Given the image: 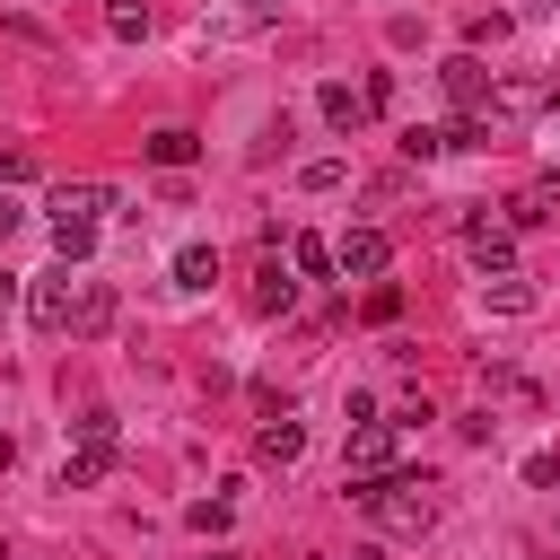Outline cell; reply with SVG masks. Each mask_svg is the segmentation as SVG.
Here are the masks:
<instances>
[{
	"instance_id": "obj_1",
	"label": "cell",
	"mask_w": 560,
	"mask_h": 560,
	"mask_svg": "<svg viewBox=\"0 0 560 560\" xmlns=\"http://www.w3.org/2000/svg\"><path fill=\"white\" fill-rule=\"evenodd\" d=\"M350 499H359V508H368L385 534H411V542L438 525V499H429V481H420V472H402V464H394L385 481H350Z\"/></svg>"
},
{
	"instance_id": "obj_2",
	"label": "cell",
	"mask_w": 560,
	"mask_h": 560,
	"mask_svg": "<svg viewBox=\"0 0 560 560\" xmlns=\"http://www.w3.org/2000/svg\"><path fill=\"white\" fill-rule=\"evenodd\" d=\"M26 315H35V332H70V315H79V280H70V262L35 271V289H26Z\"/></svg>"
},
{
	"instance_id": "obj_3",
	"label": "cell",
	"mask_w": 560,
	"mask_h": 560,
	"mask_svg": "<svg viewBox=\"0 0 560 560\" xmlns=\"http://www.w3.org/2000/svg\"><path fill=\"white\" fill-rule=\"evenodd\" d=\"M341 472L385 481V472H394V420H359V429H350V446H341Z\"/></svg>"
},
{
	"instance_id": "obj_4",
	"label": "cell",
	"mask_w": 560,
	"mask_h": 560,
	"mask_svg": "<svg viewBox=\"0 0 560 560\" xmlns=\"http://www.w3.org/2000/svg\"><path fill=\"white\" fill-rule=\"evenodd\" d=\"M332 262H341V280H376V271L394 262V236H385V228H341Z\"/></svg>"
},
{
	"instance_id": "obj_5",
	"label": "cell",
	"mask_w": 560,
	"mask_h": 560,
	"mask_svg": "<svg viewBox=\"0 0 560 560\" xmlns=\"http://www.w3.org/2000/svg\"><path fill=\"white\" fill-rule=\"evenodd\" d=\"M438 88H446V105H490V70H481V52H446L438 61Z\"/></svg>"
},
{
	"instance_id": "obj_6",
	"label": "cell",
	"mask_w": 560,
	"mask_h": 560,
	"mask_svg": "<svg viewBox=\"0 0 560 560\" xmlns=\"http://www.w3.org/2000/svg\"><path fill=\"white\" fill-rule=\"evenodd\" d=\"M315 105H324V122H332V131H359V122H368V96H359L350 79H324V88H315Z\"/></svg>"
},
{
	"instance_id": "obj_7",
	"label": "cell",
	"mask_w": 560,
	"mask_h": 560,
	"mask_svg": "<svg viewBox=\"0 0 560 560\" xmlns=\"http://www.w3.org/2000/svg\"><path fill=\"white\" fill-rule=\"evenodd\" d=\"M105 324H114V280H79V315H70V332L96 341Z\"/></svg>"
},
{
	"instance_id": "obj_8",
	"label": "cell",
	"mask_w": 560,
	"mask_h": 560,
	"mask_svg": "<svg viewBox=\"0 0 560 560\" xmlns=\"http://www.w3.org/2000/svg\"><path fill=\"white\" fill-rule=\"evenodd\" d=\"M105 201H114L105 184H61V192L44 201V219H88V228H96V210H105Z\"/></svg>"
},
{
	"instance_id": "obj_9",
	"label": "cell",
	"mask_w": 560,
	"mask_h": 560,
	"mask_svg": "<svg viewBox=\"0 0 560 560\" xmlns=\"http://www.w3.org/2000/svg\"><path fill=\"white\" fill-rule=\"evenodd\" d=\"M140 149H149V166H192V158H201V140H192L184 122H166V131H149Z\"/></svg>"
},
{
	"instance_id": "obj_10",
	"label": "cell",
	"mask_w": 560,
	"mask_h": 560,
	"mask_svg": "<svg viewBox=\"0 0 560 560\" xmlns=\"http://www.w3.org/2000/svg\"><path fill=\"white\" fill-rule=\"evenodd\" d=\"M298 455H306V429H298L289 411H271V420H262V464H298Z\"/></svg>"
},
{
	"instance_id": "obj_11",
	"label": "cell",
	"mask_w": 560,
	"mask_h": 560,
	"mask_svg": "<svg viewBox=\"0 0 560 560\" xmlns=\"http://www.w3.org/2000/svg\"><path fill=\"white\" fill-rule=\"evenodd\" d=\"M114 472V446H79V455H61V490H88V481H105Z\"/></svg>"
},
{
	"instance_id": "obj_12",
	"label": "cell",
	"mask_w": 560,
	"mask_h": 560,
	"mask_svg": "<svg viewBox=\"0 0 560 560\" xmlns=\"http://www.w3.org/2000/svg\"><path fill=\"white\" fill-rule=\"evenodd\" d=\"M472 262L481 271H516V236L508 228H472Z\"/></svg>"
},
{
	"instance_id": "obj_13",
	"label": "cell",
	"mask_w": 560,
	"mask_h": 560,
	"mask_svg": "<svg viewBox=\"0 0 560 560\" xmlns=\"http://www.w3.org/2000/svg\"><path fill=\"white\" fill-rule=\"evenodd\" d=\"M52 254H61V262H88V254H96V228H88V219H52Z\"/></svg>"
},
{
	"instance_id": "obj_14",
	"label": "cell",
	"mask_w": 560,
	"mask_h": 560,
	"mask_svg": "<svg viewBox=\"0 0 560 560\" xmlns=\"http://www.w3.org/2000/svg\"><path fill=\"white\" fill-rule=\"evenodd\" d=\"M210 280H219V254L210 245H184L175 254V289H210Z\"/></svg>"
},
{
	"instance_id": "obj_15",
	"label": "cell",
	"mask_w": 560,
	"mask_h": 560,
	"mask_svg": "<svg viewBox=\"0 0 560 560\" xmlns=\"http://www.w3.org/2000/svg\"><path fill=\"white\" fill-rule=\"evenodd\" d=\"M289 271L324 280V271H341V262H332V245H324V236H298V245H289Z\"/></svg>"
},
{
	"instance_id": "obj_16",
	"label": "cell",
	"mask_w": 560,
	"mask_h": 560,
	"mask_svg": "<svg viewBox=\"0 0 560 560\" xmlns=\"http://www.w3.org/2000/svg\"><path fill=\"white\" fill-rule=\"evenodd\" d=\"M289 298H298V271H280V262H262V289H254V306H262V315H280Z\"/></svg>"
},
{
	"instance_id": "obj_17",
	"label": "cell",
	"mask_w": 560,
	"mask_h": 560,
	"mask_svg": "<svg viewBox=\"0 0 560 560\" xmlns=\"http://www.w3.org/2000/svg\"><path fill=\"white\" fill-rule=\"evenodd\" d=\"M481 306H490V315H534V289H525V280H508V271H499V289H490V298H481Z\"/></svg>"
},
{
	"instance_id": "obj_18",
	"label": "cell",
	"mask_w": 560,
	"mask_h": 560,
	"mask_svg": "<svg viewBox=\"0 0 560 560\" xmlns=\"http://www.w3.org/2000/svg\"><path fill=\"white\" fill-rule=\"evenodd\" d=\"M105 26L131 44V35H149V9H140V0H114V9H105Z\"/></svg>"
},
{
	"instance_id": "obj_19",
	"label": "cell",
	"mask_w": 560,
	"mask_h": 560,
	"mask_svg": "<svg viewBox=\"0 0 560 560\" xmlns=\"http://www.w3.org/2000/svg\"><path fill=\"white\" fill-rule=\"evenodd\" d=\"M402 158H446V131H429V122H411V131H402Z\"/></svg>"
},
{
	"instance_id": "obj_20",
	"label": "cell",
	"mask_w": 560,
	"mask_h": 560,
	"mask_svg": "<svg viewBox=\"0 0 560 560\" xmlns=\"http://www.w3.org/2000/svg\"><path fill=\"white\" fill-rule=\"evenodd\" d=\"M70 429H79V446H114V411H79Z\"/></svg>"
},
{
	"instance_id": "obj_21",
	"label": "cell",
	"mask_w": 560,
	"mask_h": 560,
	"mask_svg": "<svg viewBox=\"0 0 560 560\" xmlns=\"http://www.w3.org/2000/svg\"><path fill=\"white\" fill-rule=\"evenodd\" d=\"M464 35H472V44H499V35H508V18H499V9H472V18H464Z\"/></svg>"
},
{
	"instance_id": "obj_22",
	"label": "cell",
	"mask_w": 560,
	"mask_h": 560,
	"mask_svg": "<svg viewBox=\"0 0 560 560\" xmlns=\"http://www.w3.org/2000/svg\"><path fill=\"white\" fill-rule=\"evenodd\" d=\"M341 175H350V166H341V158H315V166H306V175H298V184H306V192H332V184H341Z\"/></svg>"
},
{
	"instance_id": "obj_23",
	"label": "cell",
	"mask_w": 560,
	"mask_h": 560,
	"mask_svg": "<svg viewBox=\"0 0 560 560\" xmlns=\"http://www.w3.org/2000/svg\"><path fill=\"white\" fill-rule=\"evenodd\" d=\"M368 315H376V324H394V315H402V289H394V280H376V289H368Z\"/></svg>"
},
{
	"instance_id": "obj_24",
	"label": "cell",
	"mask_w": 560,
	"mask_h": 560,
	"mask_svg": "<svg viewBox=\"0 0 560 560\" xmlns=\"http://www.w3.org/2000/svg\"><path fill=\"white\" fill-rule=\"evenodd\" d=\"M35 175V149H0V184H26Z\"/></svg>"
},
{
	"instance_id": "obj_25",
	"label": "cell",
	"mask_w": 560,
	"mask_h": 560,
	"mask_svg": "<svg viewBox=\"0 0 560 560\" xmlns=\"http://www.w3.org/2000/svg\"><path fill=\"white\" fill-rule=\"evenodd\" d=\"M18 219H26V210H18V201H0V245L18 236Z\"/></svg>"
}]
</instances>
